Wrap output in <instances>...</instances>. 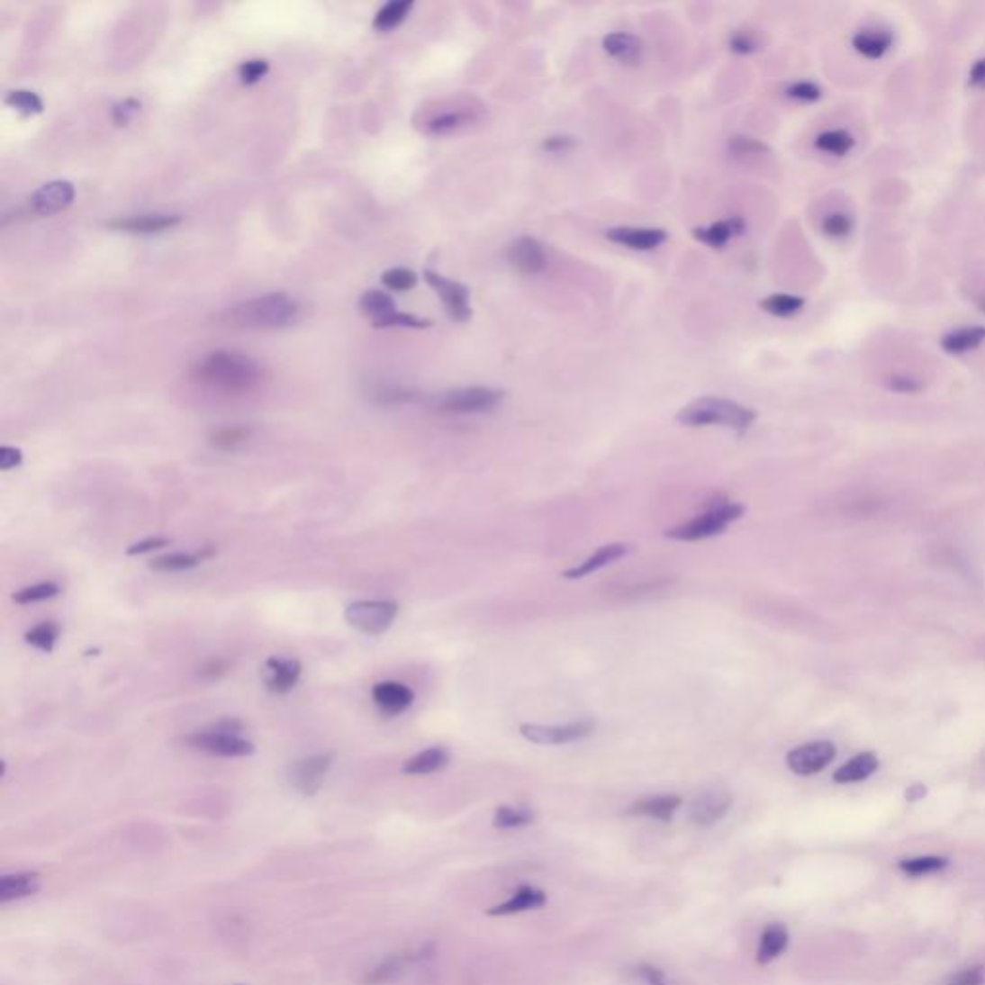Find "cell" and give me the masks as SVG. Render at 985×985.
Instances as JSON below:
<instances>
[{"instance_id":"6da1fadb","label":"cell","mask_w":985,"mask_h":985,"mask_svg":"<svg viewBox=\"0 0 985 985\" xmlns=\"http://www.w3.org/2000/svg\"><path fill=\"white\" fill-rule=\"evenodd\" d=\"M193 377L203 387L235 397L255 391L262 384L264 368L247 355L216 350L196 362Z\"/></svg>"},{"instance_id":"7a4b0ae2","label":"cell","mask_w":985,"mask_h":985,"mask_svg":"<svg viewBox=\"0 0 985 985\" xmlns=\"http://www.w3.org/2000/svg\"><path fill=\"white\" fill-rule=\"evenodd\" d=\"M299 312V303L289 294L268 293L228 308L223 321L243 330H279L297 321Z\"/></svg>"},{"instance_id":"3957f363","label":"cell","mask_w":985,"mask_h":985,"mask_svg":"<svg viewBox=\"0 0 985 985\" xmlns=\"http://www.w3.org/2000/svg\"><path fill=\"white\" fill-rule=\"evenodd\" d=\"M756 412L736 401L722 397H702L691 404L683 406L678 412V421L689 428H705V426H724L739 433L747 431Z\"/></svg>"},{"instance_id":"277c9868","label":"cell","mask_w":985,"mask_h":985,"mask_svg":"<svg viewBox=\"0 0 985 985\" xmlns=\"http://www.w3.org/2000/svg\"><path fill=\"white\" fill-rule=\"evenodd\" d=\"M243 722L237 718H221L208 727L196 729L185 737V743L194 751H203L212 756L239 758L255 753L252 741L243 737Z\"/></svg>"},{"instance_id":"5b68a950","label":"cell","mask_w":985,"mask_h":985,"mask_svg":"<svg viewBox=\"0 0 985 985\" xmlns=\"http://www.w3.org/2000/svg\"><path fill=\"white\" fill-rule=\"evenodd\" d=\"M743 514H745L743 504L727 502V501L714 502L705 514L693 518L691 522H685L678 528L668 529L666 538L675 541L709 539L714 536H720L729 524H734L736 520H739Z\"/></svg>"},{"instance_id":"8992f818","label":"cell","mask_w":985,"mask_h":985,"mask_svg":"<svg viewBox=\"0 0 985 985\" xmlns=\"http://www.w3.org/2000/svg\"><path fill=\"white\" fill-rule=\"evenodd\" d=\"M399 616L395 601H357L345 609V620L350 628L366 636H382Z\"/></svg>"},{"instance_id":"52a82bcc","label":"cell","mask_w":985,"mask_h":985,"mask_svg":"<svg viewBox=\"0 0 985 985\" xmlns=\"http://www.w3.org/2000/svg\"><path fill=\"white\" fill-rule=\"evenodd\" d=\"M504 393L491 387H464L447 391L435 401V408L447 414H483L502 402Z\"/></svg>"},{"instance_id":"ba28073f","label":"cell","mask_w":985,"mask_h":985,"mask_svg":"<svg viewBox=\"0 0 985 985\" xmlns=\"http://www.w3.org/2000/svg\"><path fill=\"white\" fill-rule=\"evenodd\" d=\"M333 766V755L321 753L294 761L287 768V782L303 797H314Z\"/></svg>"},{"instance_id":"9c48e42d","label":"cell","mask_w":985,"mask_h":985,"mask_svg":"<svg viewBox=\"0 0 985 985\" xmlns=\"http://www.w3.org/2000/svg\"><path fill=\"white\" fill-rule=\"evenodd\" d=\"M837 749L829 741H812L790 751L787 766L797 776H814L834 763Z\"/></svg>"},{"instance_id":"30bf717a","label":"cell","mask_w":985,"mask_h":985,"mask_svg":"<svg viewBox=\"0 0 985 985\" xmlns=\"http://www.w3.org/2000/svg\"><path fill=\"white\" fill-rule=\"evenodd\" d=\"M424 277L428 281V285L433 287V291L438 293V297L443 301L445 311L450 318L460 323L470 320L472 308H470V291L466 285H462L458 284V281L443 277L429 270L424 274Z\"/></svg>"},{"instance_id":"8fae6325","label":"cell","mask_w":985,"mask_h":985,"mask_svg":"<svg viewBox=\"0 0 985 985\" xmlns=\"http://www.w3.org/2000/svg\"><path fill=\"white\" fill-rule=\"evenodd\" d=\"M595 722L580 720L566 726H539V724H522L520 734L528 741L536 745H565L572 741H580L593 734Z\"/></svg>"},{"instance_id":"7c38bea8","label":"cell","mask_w":985,"mask_h":985,"mask_svg":"<svg viewBox=\"0 0 985 985\" xmlns=\"http://www.w3.org/2000/svg\"><path fill=\"white\" fill-rule=\"evenodd\" d=\"M734 803V797L724 787H710L700 791L689 805V820L697 827H710L720 822Z\"/></svg>"},{"instance_id":"4fadbf2b","label":"cell","mask_w":985,"mask_h":985,"mask_svg":"<svg viewBox=\"0 0 985 985\" xmlns=\"http://www.w3.org/2000/svg\"><path fill=\"white\" fill-rule=\"evenodd\" d=\"M482 112L480 108H472L468 104H456V106H443L435 108L431 114L424 118V131L429 135H447L458 131L466 125H472L480 122Z\"/></svg>"},{"instance_id":"5bb4252c","label":"cell","mask_w":985,"mask_h":985,"mask_svg":"<svg viewBox=\"0 0 985 985\" xmlns=\"http://www.w3.org/2000/svg\"><path fill=\"white\" fill-rule=\"evenodd\" d=\"M301 673H303V664L297 658L270 656L262 668V682L268 691L285 695L293 691V687L299 683Z\"/></svg>"},{"instance_id":"9a60e30c","label":"cell","mask_w":985,"mask_h":985,"mask_svg":"<svg viewBox=\"0 0 985 985\" xmlns=\"http://www.w3.org/2000/svg\"><path fill=\"white\" fill-rule=\"evenodd\" d=\"M76 199V189L66 179L49 181L45 185H41L33 196H32V208L33 212L41 216H52L66 210Z\"/></svg>"},{"instance_id":"2e32d148","label":"cell","mask_w":985,"mask_h":985,"mask_svg":"<svg viewBox=\"0 0 985 985\" xmlns=\"http://www.w3.org/2000/svg\"><path fill=\"white\" fill-rule=\"evenodd\" d=\"M181 221L177 214H139V216H128V218H116L108 221V228L123 231V233H135V235H150V233H162L166 230H172Z\"/></svg>"},{"instance_id":"e0dca14e","label":"cell","mask_w":985,"mask_h":985,"mask_svg":"<svg viewBox=\"0 0 985 985\" xmlns=\"http://www.w3.org/2000/svg\"><path fill=\"white\" fill-rule=\"evenodd\" d=\"M509 262L520 274L533 276L545 270L547 255L538 239L518 237L509 249Z\"/></svg>"},{"instance_id":"ac0fdd59","label":"cell","mask_w":985,"mask_h":985,"mask_svg":"<svg viewBox=\"0 0 985 985\" xmlns=\"http://www.w3.org/2000/svg\"><path fill=\"white\" fill-rule=\"evenodd\" d=\"M372 699L384 714L397 716L412 707L414 691L399 682H379L372 687Z\"/></svg>"},{"instance_id":"d6986e66","label":"cell","mask_w":985,"mask_h":985,"mask_svg":"<svg viewBox=\"0 0 985 985\" xmlns=\"http://www.w3.org/2000/svg\"><path fill=\"white\" fill-rule=\"evenodd\" d=\"M421 956H424V951H418V953H397V954H391L387 956V959H384L382 962H379L377 966H374L372 970H368L366 972L362 983L364 985H384V983H389V981H395L397 978H401L408 966L414 964L416 961H420Z\"/></svg>"},{"instance_id":"ffe728a7","label":"cell","mask_w":985,"mask_h":985,"mask_svg":"<svg viewBox=\"0 0 985 985\" xmlns=\"http://www.w3.org/2000/svg\"><path fill=\"white\" fill-rule=\"evenodd\" d=\"M607 239L631 250H653L666 241V231L655 228H612Z\"/></svg>"},{"instance_id":"44dd1931","label":"cell","mask_w":985,"mask_h":985,"mask_svg":"<svg viewBox=\"0 0 985 985\" xmlns=\"http://www.w3.org/2000/svg\"><path fill=\"white\" fill-rule=\"evenodd\" d=\"M547 905V893L543 890L533 888V885H522L518 888L511 899H506L504 903L492 907L487 910L489 917H512V914L538 910Z\"/></svg>"},{"instance_id":"7402d4cb","label":"cell","mask_w":985,"mask_h":985,"mask_svg":"<svg viewBox=\"0 0 985 985\" xmlns=\"http://www.w3.org/2000/svg\"><path fill=\"white\" fill-rule=\"evenodd\" d=\"M631 553V545H626V543H610V545H604L601 547L599 551L589 556L585 562H582L580 566H574L570 570H565L562 572V578L566 580H582L585 578V575L589 574H595L597 570L604 568L612 565V562L624 558L626 555Z\"/></svg>"},{"instance_id":"603a6c76","label":"cell","mask_w":985,"mask_h":985,"mask_svg":"<svg viewBox=\"0 0 985 985\" xmlns=\"http://www.w3.org/2000/svg\"><path fill=\"white\" fill-rule=\"evenodd\" d=\"M41 890V874L35 870H22L0 878V903L6 905L12 900H22L35 895Z\"/></svg>"},{"instance_id":"cb8c5ba5","label":"cell","mask_w":985,"mask_h":985,"mask_svg":"<svg viewBox=\"0 0 985 985\" xmlns=\"http://www.w3.org/2000/svg\"><path fill=\"white\" fill-rule=\"evenodd\" d=\"M682 807V797L678 795H656L639 799L628 809L629 816H645L660 822H670L673 814Z\"/></svg>"},{"instance_id":"d4e9b609","label":"cell","mask_w":985,"mask_h":985,"mask_svg":"<svg viewBox=\"0 0 985 985\" xmlns=\"http://www.w3.org/2000/svg\"><path fill=\"white\" fill-rule=\"evenodd\" d=\"M358 306L366 316L372 318L374 328H382L393 314L399 312L395 301H393L387 293L377 291V289L366 291L358 301Z\"/></svg>"},{"instance_id":"484cf974","label":"cell","mask_w":985,"mask_h":985,"mask_svg":"<svg viewBox=\"0 0 985 985\" xmlns=\"http://www.w3.org/2000/svg\"><path fill=\"white\" fill-rule=\"evenodd\" d=\"M743 231H745V221L736 216V218H729V220H722V221H716L712 225H707V228H697L693 231V235L699 239L700 243H705L712 249H724L731 237L741 235Z\"/></svg>"},{"instance_id":"4316f807","label":"cell","mask_w":985,"mask_h":985,"mask_svg":"<svg viewBox=\"0 0 985 985\" xmlns=\"http://www.w3.org/2000/svg\"><path fill=\"white\" fill-rule=\"evenodd\" d=\"M214 555H216V548H212V547H203L201 551H196V553H170V555L154 558L150 562V570H157V572L191 570V568H196L199 565H203L206 558L214 556Z\"/></svg>"},{"instance_id":"83f0119b","label":"cell","mask_w":985,"mask_h":985,"mask_svg":"<svg viewBox=\"0 0 985 985\" xmlns=\"http://www.w3.org/2000/svg\"><path fill=\"white\" fill-rule=\"evenodd\" d=\"M878 766H880V761L874 753H861L836 770L834 782L836 783L864 782L878 770Z\"/></svg>"},{"instance_id":"f1b7e54d","label":"cell","mask_w":985,"mask_h":985,"mask_svg":"<svg viewBox=\"0 0 985 985\" xmlns=\"http://www.w3.org/2000/svg\"><path fill=\"white\" fill-rule=\"evenodd\" d=\"M602 47L622 64H637L643 52L641 41L629 33H610L602 39Z\"/></svg>"},{"instance_id":"f546056e","label":"cell","mask_w":985,"mask_h":985,"mask_svg":"<svg viewBox=\"0 0 985 985\" xmlns=\"http://www.w3.org/2000/svg\"><path fill=\"white\" fill-rule=\"evenodd\" d=\"M448 761L450 756L447 749L429 747L408 758L402 766V772L411 773V776H426V773H435L443 770L448 764Z\"/></svg>"},{"instance_id":"4dcf8cb0","label":"cell","mask_w":985,"mask_h":985,"mask_svg":"<svg viewBox=\"0 0 985 985\" xmlns=\"http://www.w3.org/2000/svg\"><path fill=\"white\" fill-rule=\"evenodd\" d=\"M981 343H985V328L972 326L947 333L941 339V348L949 355H964L968 350L978 348Z\"/></svg>"},{"instance_id":"1f68e13d","label":"cell","mask_w":985,"mask_h":985,"mask_svg":"<svg viewBox=\"0 0 985 985\" xmlns=\"http://www.w3.org/2000/svg\"><path fill=\"white\" fill-rule=\"evenodd\" d=\"M787 943H790V934H787V927L783 924L766 926L761 935V945H758V953H756L758 964H768L773 959H778V956L785 951Z\"/></svg>"},{"instance_id":"d6a6232c","label":"cell","mask_w":985,"mask_h":985,"mask_svg":"<svg viewBox=\"0 0 985 985\" xmlns=\"http://www.w3.org/2000/svg\"><path fill=\"white\" fill-rule=\"evenodd\" d=\"M893 37L888 32H861L853 37V47L866 59H881L890 50Z\"/></svg>"},{"instance_id":"836d02e7","label":"cell","mask_w":985,"mask_h":985,"mask_svg":"<svg viewBox=\"0 0 985 985\" xmlns=\"http://www.w3.org/2000/svg\"><path fill=\"white\" fill-rule=\"evenodd\" d=\"M412 6H414L412 0H391V3L379 8L372 25L377 32H389L406 20Z\"/></svg>"},{"instance_id":"e575fe53","label":"cell","mask_w":985,"mask_h":985,"mask_svg":"<svg viewBox=\"0 0 985 985\" xmlns=\"http://www.w3.org/2000/svg\"><path fill=\"white\" fill-rule=\"evenodd\" d=\"M814 145L818 150L827 152V154H834V157H845L847 152L853 150L854 139L847 131L832 130V131H824V133H820L818 137H816Z\"/></svg>"},{"instance_id":"d590c367","label":"cell","mask_w":985,"mask_h":985,"mask_svg":"<svg viewBox=\"0 0 985 985\" xmlns=\"http://www.w3.org/2000/svg\"><path fill=\"white\" fill-rule=\"evenodd\" d=\"M761 306H763V311H766L768 314L780 316V318H790V316H795V314H799L800 311H803L805 301L800 297H795V294L776 293V294H770V297H766L761 303Z\"/></svg>"},{"instance_id":"8d00e7d4","label":"cell","mask_w":985,"mask_h":985,"mask_svg":"<svg viewBox=\"0 0 985 985\" xmlns=\"http://www.w3.org/2000/svg\"><path fill=\"white\" fill-rule=\"evenodd\" d=\"M59 636H60L59 624H56V622H41L39 626L32 628L30 631L25 633V643L35 646L37 651L52 653L56 641H59Z\"/></svg>"},{"instance_id":"74e56055","label":"cell","mask_w":985,"mask_h":985,"mask_svg":"<svg viewBox=\"0 0 985 985\" xmlns=\"http://www.w3.org/2000/svg\"><path fill=\"white\" fill-rule=\"evenodd\" d=\"M947 864L949 861L943 856H917V858H908V861H900L899 870L917 878V876L934 874V872L947 868Z\"/></svg>"},{"instance_id":"f35d334b","label":"cell","mask_w":985,"mask_h":985,"mask_svg":"<svg viewBox=\"0 0 985 985\" xmlns=\"http://www.w3.org/2000/svg\"><path fill=\"white\" fill-rule=\"evenodd\" d=\"M60 585L56 582H41V583H35V585H30V587H23L20 591H16L14 593V602L18 604H32V602H39V601H49V599H54L60 595Z\"/></svg>"},{"instance_id":"ab89813d","label":"cell","mask_w":985,"mask_h":985,"mask_svg":"<svg viewBox=\"0 0 985 985\" xmlns=\"http://www.w3.org/2000/svg\"><path fill=\"white\" fill-rule=\"evenodd\" d=\"M5 103L12 108H16L23 116H33L43 112V101L41 96L30 89H16L10 91L5 98Z\"/></svg>"},{"instance_id":"60d3db41","label":"cell","mask_w":985,"mask_h":985,"mask_svg":"<svg viewBox=\"0 0 985 985\" xmlns=\"http://www.w3.org/2000/svg\"><path fill=\"white\" fill-rule=\"evenodd\" d=\"M533 822V812L526 809H514V807H499L492 818V826L497 829H516L526 827Z\"/></svg>"},{"instance_id":"b9f144b4","label":"cell","mask_w":985,"mask_h":985,"mask_svg":"<svg viewBox=\"0 0 985 985\" xmlns=\"http://www.w3.org/2000/svg\"><path fill=\"white\" fill-rule=\"evenodd\" d=\"M249 438H250V429L249 428H241V426L221 428V429H218V431H214L212 435H210V443H212L216 448L231 450L239 445H243Z\"/></svg>"},{"instance_id":"7bdbcfd3","label":"cell","mask_w":985,"mask_h":985,"mask_svg":"<svg viewBox=\"0 0 985 985\" xmlns=\"http://www.w3.org/2000/svg\"><path fill=\"white\" fill-rule=\"evenodd\" d=\"M822 231L832 239H843L853 231V218L845 212H832L822 221Z\"/></svg>"},{"instance_id":"ee69618b","label":"cell","mask_w":985,"mask_h":985,"mask_svg":"<svg viewBox=\"0 0 985 985\" xmlns=\"http://www.w3.org/2000/svg\"><path fill=\"white\" fill-rule=\"evenodd\" d=\"M384 285L393 291H408L416 285V274L408 268H391L382 276Z\"/></svg>"},{"instance_id":"f6af8a7d","label":"cell","mask_w":985,"mask_h":985,"mask_svg":"<svg viewBox=\"0 0 985 985\" xmlns=\"http://www.w3.org/2000/svg\"><path fill=\"white\" fill-rule=\"evenodd\" d=\"M268 69H270L268 60L252 59V60H247V62H243L241 66H239V77H241V81L245 83V86H252V83L260 81L266 74H268Z\"/></svg>"},{"instance_id":"bcb514c9","label":"cell","mask_w":985,"mask_h":985,"mask_svg":"<svg viewBox=\"0 0 985 985\" xmlns=\"http://www.w3.org/2000/svg\"><path fill=\"white\" fill-rule=\"evenodd\" d=\"M787 95H790L791 98H797V101L812 103V101H818L822 91L818 86H814V83L810 81H797L793 83V86L787 87Z\"/></svg>"},{"instance_id":"7dc6e473","label":"cell","mask_w":985,"mask_h":985,"mask_svg":"<svg viewBox=\"0 0 985 985\" xmlns=\"http://www.w3.org/2000/svg\"><path fill=\"white\" fill-rule=\"evenodd\" d=\"M139 110H140L139 101H135V98H125V101L118 103L114 108H112V118H114L118 125H125Z\"/></svg>"},{"instance_id":"c3c4849f","label":"cell","mask_w":985,"mask_h":985,"mask_svg":"<svg viewBox=\"0 0 985 985\" xmlns=\"http://www.w3.org/2000/svg\"><path fill=\"white\" fill-rule=\"evenodd\" d=\"M729 149L736 154H756V152L768 150L766 145H763L761 140L751 139V137H734L729 143Z\"/></svg>"},{"instance_id":"681fc988","label":"cell","mask_w":985,"mask_h":985,"mask_svg":"<svg viewBox=\"0 0 985 985\" xmlns=\"http://www.w3.org/2000/svg\"><path fill=\"white\" fill-rule=\"evenodd\" d=\"M981 983H983V968L981 966L961 970L959 974H954L947 981V985H981Z\"/></svg>"},{"instance_id":"f907efd6","label":"cell","mask_w":985,"mask_h":985,"mask_svg":"<svg viewBox=\"0 0 985 985\" xmlns=\"http://www.w3.org/2000/svg\"><path fill=\"white\" fill-rule=\"evenodd\" d=\"M22 460H23V453L18 447H10V445L0 447V470L8 472V470L18 468Z\"/></svg>"},{"instance_id":"816d5d0a","label":"cell","mask_w":985,"mask_h":985,"mask_svg":"<svg viewBox=\"0 0 985 985\" xmlns=\"http://www.w3.org/2000/svg\"><path fill=\"white\" fill-rule=\"evenodd\" d=\"M888 389L895 391V393H917L922 389V384L917 382L914 377H908V375H893L888 379Z\"/></svg>"},{"instance_id":"f5cc1de1","label":"cell","mask_w":985,"mask_h":985,"mask_svg":"<svg viewBox=\"0 0 985 985\" xmlns=\"http://www.w3.org/2000/svg\"><path fill=\"white\" fill-rule=\"evenodd\" d=\"M170 545V539L166 538H149V539H143L139 541L135 545H131L128 548V555L130 556H135V555H145V553H152V551H158V548Z\"/></svg>"},{"instance_id":"db71d44e","label":"cell","mask_w":985,"mask_h":985,"mask_svg":"<svg viewBox=\"0 0 985 985\" xmlns=\"http://www.w3.org/2000/svg\"><path fill=\"white\" fill-rule=\"evenodd\" d=\"M637 976H639L646 985H668L666 974L663 972V970L656 968V966H651V964H641V966L637 968Z\"/></svg>"},{"instance_id":"11a10c76","label":"cell","mask_w":985,"mask_h":985,"mask_svg":"<svg viewBox=\"0 0 985 985\" xmlns=\"http://www.w3.org/2000/svg\"><path fill=\"white\" fill-rule=\"evenodd\" d=\"M729 47H731V50H736V52H739V54H751V52H755V50L758 49L756 41H755L751 35H747V33H737V35L731 37Z\"/></svg>"},{"instance_id":"9f6ffc18","label":"cell","mask_w":985,"mask_h":985,"mask_svg":"<svg viewBox=\"0 0 985 985\" xmlns=\"http://www.w3.org/2000/svg\"><path fill=\"white\" fill-rule=\"evenodd\" d=\"M225 672H228V664H225L223 660H208L199 673L204 680H218Z\"/></svg>"},{"instance_id":"6f0895ef","label":"cell","mask_w":985,"mask_h":985,"mask_svg":"<svg viewBox=\"0 0 985 985\" xmlns=\"http://www.w3.org/2000/svg\"><path fill=\"white\" fill-rule=\"evenodd\" d=\"M572 145H574V140H572L570 137H560V135H556V137H548V139L543 140V149H545L547 152H565V150H568Z\"/></svg>"},{"instance_id":"680465c9","label":"cell","mask_w":985,"mask_h":985,"mask_svg":"<svg viewBox=\"0 0 985 985\" xmlns=\"http://www.w3.org/2000/svg\"><path fill=\"white\" fill-rule=\"evenodd\" d=\"M970 83L972 86H985V60L974 64L972 72H970Z\"/></svg>"},{"instance_id":"91938a15","label":"cell","mask_w":985,"mask_h":985,"mask_svg":"<svg viewBox=\"0 0 985 985\" xmlns=\"http://www.w3.org/2000/svg\"><path fill=\"white\" fill-rule=\"evenodd\" d=\"M924 795H926V787H924V785H918V783H917V785H912V787H908V790H907V799H908V800H918V799H922Z\"/></svg>"},{"instance_id":"94428289","label":"cell","mask_w":985,"mask_h":985,"mask_svg":"<svg viewBox=\"0 0 985 985\" xmlns=\"http://www.w3.org/2000/svg\"><path fill=\"white\" fill-rule=\"evenodd\" d=\"M980 311H981V312H985V297H983V299L980 301Z\"/></svg>"}]
</instances>
